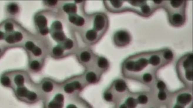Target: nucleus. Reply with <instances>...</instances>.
I'll return each instance as SVG.
<instances>
[{
	"label": "nucleus",
	"instance_id": "1",
	"mask_svg": "<svg viewBox=\"0 0 193 108\" xmlns=\"http://www.w3.org/2000/svg\"><path fill=\"white\" fill-rule=\"evenodd\" d=\"M174 58L173 52L167 48L136 53L123 61L122 73L126 78L140 80L146 73L155 75L157 70L170 64Z\"/></svg>",
	"mask_w": 193,
	"mask_h": 108
},
{
	"label": "nucleus",
	"instance_id": "2",
	"mask_svg": "<svg viewBox=\"0 0 193 108\" xmlns=\"http://www.w3.org/2000/svg\"><path fill=\"white\" fill-rule=\"evenodd\" d=\"M11 80L10 88L19 100L28 104L37 102L39 93L31 82L29 75L23 71H8Z\"/></svg>",
	"mask_w": 193,
	"mask_h": 108
},
{
	"label": "nucleus",
	"instance_id": "3",
	"mask_svg": "<svg viewBox=\"0 0 193 108\" xmlns=\"http://www.w3.org/2000/svg\"><path fill=\"white\" fill-rule=\"evenodd\" d=\"M109 10L114 13L131 12L144 17L162 8L163 1H109Z\"/></svg>",
	"mask_w": 193,
	"mask_h": 108
},
{
	"label": "nucleus",
	"instance_id": "4",
	"mask_svg": "<svg viewBox=\"0 0 193 108\" xmlns=\"http://www.w3.org/2000/svg\"><path fill=\"white\" fill-rule=\"evenodd\" d=\"M187 1H164L162 8L167 13L169 23L175 27H180L186 22Z\"/></svg>",
	"mask_w": 193,
	"mask_h": 108
},
{
	"label": "nucleus",
	"instance_id": "5",
	"mask_svg": "<svg viewBox=\"0 0 193 108\" xmlns=\"http://www.w3.org/2000/svg\"><path fill=\"white\" fill-rule=\"evenodd\" d=\"M176 70L181 80L187 86H192L193 54L188 53L182 56L177 63Z\"/></svg>",
	"mask_w": 193,
	"mask_h": 108
},
{
	"label": "nucleus",
	"instance_id": "6",
	"mask_svg": "<svg viewBox=\"0 0 193 108\" xmlns=\"http://www.w3.org/2000/svg\"><path fill=\"white\" fill-rule=\"evenodd\" d=\"M132 40L130 33L126 30H118L114 36V44L118 47H124L130 44Z\"/></svg>",
	"mask_w": 193,
	"mask_h": 108
},
{
	"label": "nucleus",
	"instance_id": "7",
	"mask_svg": "<svg viewBox=\"0 0 193 108\" xmlns=\"http://www.w3.org/2000/svg\"><path fill=\"white\" fill-rule=\"evenodd\" d=\"M106 20L103 15L98 14L95 16L94 19V29L98 31H101L105 27Z\"/></svg>",
	"mask_w": 193,
	"mask_h": 108
},
{
	"label": "nucleus",
	"instance_id": "8",
	"mask_svg": "<svg viewBox=\"0 0 193 108\" xmlns=\"http://www.w3.org/2000/svg\"><path fill=\"white\" fill-rule=\"evenodd\" d=\"M177 100L178 103L187 106L192 102V96L189 93L183 92L178 95Z\"/></svg>",
	"mask_w": 193,
	"mask_h": 108
},
{
	"label": "nucleus",
	"instance_id": "9",
	"mask_svg": "<svg viewBox=\"0 0 193 108\" xmlns=\"http://www.w3.org/2000/svg\"><path fill=\"white\" fill-rule=\"evenodd\" d=\"M113 86L115 91L119 93L125 92L127 89V84L122 79L116 80L113 84Z\"/></svg>",
	"mask_w": 193,
	"mask_h": 108
},
{
	"label": "nucleus",
	"instance_id": "10",
	"mask_svg": "<svg viewBox=\"0 0 193 108\" xmlns=\"http://www.w3.org/2000/svg\"><path fill=\"white\" fill-rule=\"evenodd\" d=\"M69 20L71 23L78 26H82L85 23V20L83 17L75 14L70 15Z\"/></svg>",
	"mask_w": 193,
	"mask_h": 108
},
{
	"label": "nucleus",
	"instance_id": "11",
	"mask_svg": "<svg viewBox=\"0 0 193 108\" xmlns=\"http://www.w3.org/2000/svg\"><path fill=\"white\" fill-rule=\"evenodd\" d=\"M6 11L9 15H17L20 11V8L18 4L12 3L9 4L6 7Z\"/></svg>",
	"mask_w": 193,
	"mask_h": 108
},
{
	"label": "nucleus",
	"instance_id": "12",
	"mask_svg": "<svg viewBox=\"0 0 193 108\" xmlns=\"http://www.w3.org/2000/svg\"><path fill=\"white\" fill-rule=\"evenodd\" d=\"M36 23L39 29L46 27L47 25V20L46 17L43 15L37 16L35 18Z\"/></svg>",
	"mask_w": 193,
	"mask_h": 108
},
{
	"label": "nucleus",
	"instance_id": "13",
	"mask_svg": "<svg viewBox=\"0 0 193 108\" xmlns=\"http://www.w3.org/2000/svg\"><path fill=\"white\" fill-rule=\"evenodd\" d=\"M0 83L2 86L10 88L11 80L7 72H5L1 75L0 77Z\"/></svg>",
	"mask_w": 193,
	"mask_h": 108
},
{
	"label": "nucleus",
	"instance_id": "14",
	"mask_svg": "<svg viewBox=\"0 0 193 108\" xmlns=\"http://www.w3.org/2000/svg\"><path fill=\"white\" fill-rule=\"evenodd\" d=\"M53 88L52 83L48 81H44L41 86V90L45 93L51 92L53 90Z\"/></svg>",
	"mask_w": 193,
	"mask_h": 108
},
{
	"label": "nucleus",
	"instance_id": "15",
	"mask_svg": "<svg viewBox=\"0 0 193 108\" xmlns=\"http://www.w3.org/2000/svg\"><path fill=\"white\" fill-rule=\"evenodd\" d=\"M29 68L33 72H38L41 70V64L38 60H31L29 63Z\"/></svg>",
	"mask_w": 193,
	"mask_h": 108
},
{
	"label": "nucleus",
	"instance_id": "16",
	"mask_svg": "<svg viewBox=\"0 0 193 108\" xmlns=\"http://www.w3.org/2000/svg\"><path fill=\"white\" fill-rule=\"evenodd\" d=\"M63 9L65 13L70 15L75 14L76 13L77 10L76 6L73 4H66L63 6Z\"/></svg>",
	"mask_w": 193,
	"mask_h": 108
},
{
	"label": "nucleus",
	"instance_id": "17",
	"mask_svg": "<svg viewBox=\"0 0 193 108\" xmlns=\"http://www.w3.org/2000/svg\"><path fill=\"white\" fill-rule=\"evenodd\" d=\"M125 104L128 108H136L138 103L136 99L130 97L126 99Z\"/></svg>",
	"mask_w": 193,
	"mask_h": 108
},
{
	"label": "nucleus",
	"instance_id": "18",
	"mask_svg": "<svg viewBox=\"0 0 193 108\" xmlns=\"http://www.w3.org/2000/svg\"><path fill=\"white\" fill-rule=\"evenodd\" d=\"M98 67L101 69H107L109 66L108 61L106 58L104 57H100L98 61Z\"/></svg>",
	"mask_w": 193,
	"mask_h": 108
},
{
	"label": "nucleus",
	"instance_id": "19",
	"mask_svg": "<svg viewBox=\"0 0 193 108\" xmlns=\"http://www.w3.org/2000/svg\"><path fill=\"white\" fill-rule=\"evenodd\" d=\"M85 79L89 83H94L97 82L98 76L94 72H90L86 74Z\"/></svg>",
	"mask_w": 193,
	"mask_h": 108
},
{
	"label": "nucleus",
	"instance_id": "20",
	"mask_svg": "<svg viewBox=\"0 0 193 108\" xmlns=\"http://www.w3.org/2000/svg\"><path fill=\"white\" fill-rule=\"evenodd\" d=\"M65 93L71 94L77 90L74 82L66 84L63 88Z\"/></svg>",
	"mask_w": 193,
	"mask_h": 108
},
{
	"label": "nucleus",
	"instance_id": "21",
	"mask_svg": "<svg viewBox=\"0 0 193 108\" xmlns=\"http://www.w3.org/2000/svg\"><path fill=\"white\" fill-rule=\"evenodd\" d=\"M86 37L88 40L90 41H94L98 37V33L96 30H90L86 32Z\"/></svg>",
	"mask_w": 193,
	"mask_h": 108
},
{
	"label": "nucleus",
	"instance_id": "22",
	"mask_svg": "<svg viewBox=\"0 0 193 108\" xmlns=\"http://www.w3.org/2000/svg\"><path fill=\"white\" fill-rule=\"evenodd\" d=\"M53 37L54 39L60 42H62L65 40V35L63 32L61 31H57L54 32L53 34Z\"/></svg>",
	"mask_w": 193,
	"mask_h": 108
},
{
	"label": "nucleus",
	"instance_id": "23",
	"mask_svg": "<svg viewBox=\"0 0 193 108\" xmlns=\"http://www.w3.org/2000/svg\"><path fill=\"white\" fill-rule=\"evenodd\" d=\"M63 102H58L53 100L47 105V108H63Z\"/></svg>",
	"mask_w": 193,
	"mask_h": 108
},
{
	"label": "nucleus",
	"instance_id": "24",
	"mask_svg": "<svg viewBox=\"0 0 193 108\" xmlns=\"http://www.w3.org/2000/svg\"><path fill=\"white\" fill-rule=\"evenodd\" d=\"M91 58L90 53L87 51L83 52L81 53L80 58L81 61L84 62H87L90 61Z\"/></svg>",
	"mask_w": 193,
	"mask_h": 108
},
{
	"label": "nucleus",
	"instance_id": "25",
	"mask_svg": "<svg viewBox=\"0 0 193 108\" xmlns=\"http://www.w3.org/2000/svg\"><path fill=\"white\" fill-rule=\"evenodd\" d=\"M137 100L138 103L140 104L145 105L148 102L149 99L147 95L144 94H142L138 96Z\"/></svg>",
	"mask_w": 193,
	"mask_h": 108
},
{
	"label": "nucleus",
	"instance_id": "26",
	"mask_svg": "<svg viewBox=\"0 0 193 108\" xmlns=\"http://www.w3.org/2000/svg\"><path fill=\"white\" fill-rule=\"evenodd\" d=\"M30 52L32 53V54H33V55L36 57L40 56L42 53V50L41 48L38 46H36V45L32 50L30 51Z\"/></svg>",
	"mask_w": 193,
	"mask_h": 108
},
{
	"label": "nucleus",
	"instance_id": "27",
	"mask_svg": "<svg viewBox=\"0 0 193 108\" xmlns=\"http://www.w3.org/2000/svg\"><path fill=\"white\" fill-rule=\"evenodd\" d=\"M64 50L61 46H57L53 48V53L56 56H60L63 54Z\"/></svg>",
	"mask_w": 193,
	"mask_h": 108
},
{
	"label": "nucleus",
	"instance_id": "28",
	"mask_svg": "<svg viewBox=\"0 0 193 108\" xmlns=\"http://www.w3.org/2000/svg\"><path fill=\"white\" fill-rule=\"evenodd\" d=\"M52 28L56 30V31H61L62 29V24L59 21H55L52 24Z\"/></svg>",
	"mask_w": 193,
	"mask_h": 108
},
{
	"label": "nucleus",
	"instance_id": "29",
	"mask_svg": "<svg viewBox=\"0 0 193 108\" xmlns=\"http://www.w3.org/2000/svg\"><path fill=\"white\" fill-rule=\"evenodd\" d=\"M157 97L160 101H164L167 98V95L165 90L159 91L157 95Z\"/></svg>",
	"mask_w": 193,
	"mask_h": 108
},
{
	"label": "nucleus",
	"instance_id": "30",
	"mask_svg": "<svg viewBox=\"0 0 193 108\" xmlns=\"http://www.w3.org/2000/svg\"><path fill=\"white\" fill-rule=\"evenodd\" d=\"M103 98L107 102H111L113 100V95L110 92H105L104 94Z\"/></svg>",
	"mask_w": 193,
	"mask_h": 108
},
{
	"label": "nucleus",
	"instance_id": "31",
	"mask_svg": "<svg viewBox=\"0 0 193 108\" xmlns=\"http://www.w3.org/2000/svg\"><path fill=\"white\" fill-rule=\"evenodd\" d=\"M156 87L159 91L165 90L166 88V84L163 81L159 80L157 83Z\"/></svg>",
	"mask_w": 193,
	"mask_h": 108
},
{
	"label": "nucleus",
	"instance_id": "32",
	"mask_svg": "<svg viewBox=\"0 0 193 108\" xmlns=\"http://www.w3.org/2000/svg\"><path fill=\"white\" fill-rule=\"evenodd\" d=\"M64 47L65 49L70 50L74 46V42L71 40L68 39L64 42Z\"/></svg>",
	"mask_w": 193,
	"mask_h": 108
},
{
	"label": "nucleus",
	"instance_id": "33",
	"mask_svg": "<svg viewBox=\"0 0 193 108\" xmlns=\"http://www.w3.org/2000/svg\"><path fill=\"white\" fill-rule=\"evenodd\" d=\"M54 100L61 102H63L64 100V97L61 94H58L54 97Z\"/></svg>",
	"mask_w": 193,
	"mask_h": 108
},
{
	"label": "nucleus",
	"instance_id": "34",
	"mask_svg": "<svg viewBox=\"0 0 193 108\" xmlns=\"http://www.w3.org/2000/svg\"><path fill=\"white\" fill-rule=\"evenodd\" d=\"M40 33L42 35H46L49 33V29L47 27L39 29Z\"/></svg>",
	"mask_w": 193,
	"mask_h": 108
},
{
	"label": "nucleus",
	"instance_id": "35",
	"mask_svg": "<svg viewBox=\"0 0 193 108\" xmlns=\"http://www.w3.org/2000/svg\"><path fill=\"white\" fill-rule=\"evenodd\" d=\"M46 4L48 6H54L57 5L58 1H46Z\"/></svg>",
	"mask_w": 193,
	"mask_h": 108
},
{
	"label": "nucleus",
	"instance_id": "36",
	"mask_svg": "<svg viewBox=\"0 0 193 108\" xmlns=\"http://www.w3.org/2000/svg\"><path fill=\"white\" fill-rule=\"evenodd\" d=\"M178 104H177L173 107V108H184L185 107L187 106L185 105L182 104L180 103H178Z\"/></svg>",
	"mask_w": 193,
	"mask_h": 108
},
{
	"label": "nucleus",
	"instance_id": "37",
	"mask_svg": "<svg viewBox=\"0 0 193 108\" xmlns=\"http://www.w3.org/2000/svg\"><path fill=\"white\" fill-rule=\"evenodd\" d=\"M66 108H78L75 105L73 104H70L68 105Z\"/></svg>",
	"mask_w": 193,
	"mask_h": 108
},
{
	"label": "nucleus",
	"instance_id": "38",
	"mask_svg": "<svg viewBox=\"0 0 193 108\" xmlns=\"http://www.w3.org/2000/svg\"><path fill=\"white\" fill-rule=\"evenodd\" d=\"M119 108H127V106H126L125 104H121Z\"/></svg>",
	"mask_w": 193,
	"mask_h": 108
},
{
	"label": "nucleus",
	"instance_id": "39",
	"mask_svg": "<svg viewBox=\"0 0 193 108\" xmlns=\"http://www.w3.org/2000/svg\"></svg>",
	"mask_w": 193,
	"mask_h": 108
}]
</instances>
